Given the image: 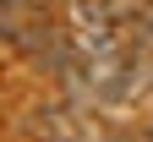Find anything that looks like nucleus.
Masks as SVG:
<instances>
[{"instance_id":"obj_1","label":"nucleus","mask_w":153,"mask_h":142,"mask_svg":"<svg viewBox=\"0 0 153 142\" xmlns=\"http://www.w3.org/2000/svg\"><path fill=\"white\" fill-rule=\"evenodd\" d=\"M49 142H71V137H49Z\"/></svg>"}]
</instances>
